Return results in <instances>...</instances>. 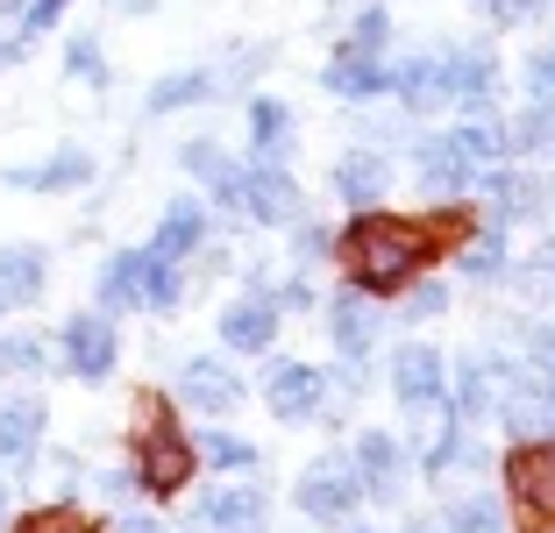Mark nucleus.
<instances>
[{
  "label": "nucleus",
  "mask_w": 555,
  "mask_h": 533,
  "mask_svg": "<svg viewBox=\"0 0 555 533\" xmlns=\"http://www.w3.org/2000/svg\"><path fill=\"white\" fill-rule=\"evenodd\" d=\"M435 257V227L399 221V213H363L343 235V263L357 277V291H399L421 277V263Z\"/></svg>",
  "instance_id": "f257e3e1"
},
{
  "label": "nucleus",
  "mask_w": 555,
  "mask_h": 533,
  "mask_svg": "<svg viewBox=\"0 0 555 533\" xmlns=\"http://www.w3.org/2000/svg\"><path fill=\"white\" fill-rule=\"evenodd\" d=\"M235 207H243L249 221H263V227H293V221H307L293 171H285V164H263V157L243 164V193H235Z\"/></svg>",
  "instance_id": "f03ea898"
},
{
  "label": "nucleus",
  "mask_w": 555,
  "mask_h": 533,
  "mask_svg": "<svg viewBox=\"0 0 555 533\" xmlns=\"http://www.w3.org/2000/svg\"><path fill=\"white\" fill-rule=\"evenodd\" d=\"M115 355H121V341H115L107 307H100V313H72V321H65V370L72 377L100 385V377H115Z\"/></svg>",
  "instance_id": "7ed1b4c3"
},
{
  "label": "nucleus",
  "mask_w": 555,
  "mask_h": 533,
  "mask_svg": "<svg viewBox=\"0 0 555 533\" xmlns=\"http://www.w3.org/2000/svg\"><path fill=\"white\" fill-rule=\"evenodd\" d=\"M193 463H199L193 441H179L171 427H164V413H157V427L143 434V463H135V484L157 491V498H171V491H179L185 477H193Z\"/></svg>",
  "instance_id": "20e7f679"
},
{
  "label": "nucleus",
  "mask_w": 555,
  "mask_h": 533,
  "mask_svg": "<svg viewBox=\"0 0 555 533\" xmlns=\"http://www.w3.org/2000/svg\"><path fill=\"white\" fill-rule=\"evenodd\" d=\"M263 399H271L278 420H313L327 399V377L313 370V363H293V355H278L271 377H263Z\"/></svg>",
  "instance_id": "39448f33"
},
{
  "label": "nucleus",
  "mask_w": 555,
  "mask_h": 533,
  "mask_svg": "<svg viewBox=\"0 0 555 533\" xmlns=\"http://www.w3.org/2000/svg\"><path fill=\"white\" fill-rule=\"evenodd\" d=\"M392 391L406 413H421V405H441L449 399V363H441V349H421V341H406V349L392 355Z\"/></svg>",
  "instance_id": "423d86ee"
},
{
  "label": "nucleus",
  "mask_w": 555,
  "mask_h": 533,
  "mask_svg": "<svg viewBox=\"0 0 555 533\" xmlns=\"http://www.w3.org/2000/svg\"><path fill=\"white\" fill-rule=\"evenodd\" d=\"M263 519H271V498H263L257 484L214 491V498H199V505H193V526H207V533H257Z\"/></svg>",
  "instance_id": "0eeeda50"
},
{
  "label": "nucleus",
  "mask_w": 555,
  "mask_h": 533,
  "mask_svg": "<svg viewBox=\"0 0 555 533\" xmlns=\"http://www.w3.org/2000/svg\"><path fill=\"white\" fill-rule=\"evenodd\" d=\"M179 391H185V405H199V413H235V405H243V377H235L229 363H214V355H185Z\"/></svg>",
  "instance_id": "6e6552de"
},
{
  "label": "nucleus",
  "mask_w": 555,
  "mask_h": 533,
  "mask_svg": "<svg viewBox=\"0 0 555 533\" xmlns=\"http://www.w3.org/2000/svg\"><path fill=\"white\" fill-rule=\"evenodd\" d=\"M385 193H392V164L377 157V150H349V157H335V199H343V207L371 213Z\"/></svg>",
  "instance_id": "1a4fd4ad"
},
{
  "label": "nucleus",
  "mask_w": 555,
  "mask_h": 533,
  "mask_svg": "<svg viewBox=\"0 0 555 533\" xmlns=\"http://www.w3.org/2000/svg\"><path fill=\"white\" fill-rule=\"evenodd\" d=\"M513 491H520V505L534 519H555V434L513 455Z\"/></svg>",
  "instance_id": "9d476101"
},
{
  "label": "nucleus",
  "mask_w": 555,
  "mask_h": 533,
  "mask_svg": "<svg viewBox=\"0 0 555 533\" xmlns=\"http://www.w3.org/2000/svg\"><path fill=\"white\" fill-rule=\"evenodd\" d=\"M327 335H335V349H343V363H363L377 341V313L363 307V291H335L327 299Z\"/></svg>",
  "instance_id": "9b49d317"
},
{
  "label": "nucleus",
  "mask_w": 555,
  "mask_h": 533,
  "mask_svg": "<svg viewBox=\"0 0 555 533\" xmlns=\"http://www.w3.org/2000/svg\"><path fill=\"white\" fill-rule=\"evenodd\" d=\"M321 86H327L335 100H377V93H392V72L377 65L371 50H343V57L321 72Z\"/></svg>",
  "instance_id": "f8f14e48"
},
{
  "label": "nucleus",
  "mask_w": 555,
  "mask_h": 533,
  "mask_svg": "<svg viewBox=\"0 0 555 533\" xmlns=\"http://www.w3.org/2000/svg\"><path fill=\"white\" fill-rule=\"evenodd\" d=\"M271 335H278V307H271V299H235V307L221 313V341L243 349V355H263Z\"/></svg>",
  "instance_id": "ddd939ff"
},
{
  "label": "nucleus",
  "mask_w": 555,
  "mask_h": 533,
  "mask_svg": "<svg viewBox=\"0 0 555 533\" xmlns=\"http://www.w3.org/2000/svg\"><path fill=\"white\" fill-rule=\"evenodd\" d=\"M199 235H207V213H199V199H171V207H164V221H157V243H150V257L179 263V257H193V249H199Z\"/></svg>",
  "instance_id": "4468645a"
},
{
  "label": "nucleus",
  "mask_w": 555,
  "mask_h": 533,
  "mask_svg": "<svg viewBox=\"0 0 555 533\" xmlns=\"http://www.w3.org/2000/svg\"><path fill=\"white\" fill-rule=\"evenodd\" d=\"M441 79H449V100H470V107H485L499 65H491V50H441Z\"/></svg>",
  "instance_id": "2eb2a0df"
},
{
  "label": "nucleus",
  "mask_w": 555,
  "mask_h": 533,
  "mask_svg": "<svg viewBox=\"0 0 555 533\" xmlns=\"http://www.w3.org/2000/svg\"><path fill=\"white\" fill-rule=\"evenodd\" d=\"M349 505H357V484H349L343 469H307L299 477V512L307 519H349Z\"/></svg>",
  "instance_id": "dca6fc26"
},
{
  "label": "nucleus",
  "mask_w": 555,
  "mask_h": 533,
  "mask_svg": "<svg viewBox=\"0 0 555 533\" xmlns=\"http://www.w3.org/2000/svg\"><path fill=\"white\" fill-rule=\"evenodd\" d=\"M413 164H421V185H427V193H463V185H470V178H477V164H463L449 135H441V143H435V135H427V143L413 150Z\"/></svg>",
  "instance_id": "f3484780"
},
{
  "label": "nucleus",
  "mask_w": 555,
  "mask_h": 533,
  "mask_svg": "<svg viewBox=\"0 0 555 533\" xmlns=\"http://www.w3.org/2000/svg\"><path fill=\"white\" fill-rule=\"evenodd\" d=\"M392 93L406 100L413 114H427V107H441L449 100V79H441V57L427 50V57H406V65L392 72Z\"/></svg>",
  "instance_id": "a211bd4d"
},
{
  "label": "nucleus",
  "mask_w": 555,
  "mask_h": 533,
  "mask_svg": "<svg viewBox=\"0 0 555 533\" xmlns=\"http://www.w3.org/2000/svg\"><path fill=\"white\" fill-rule=\"evenodd\" d=\"M221 86H229L221 72H171V79H157V86H150V100H143V107H150V114H179V107H199V100H214Z\"/></svg>",
  "instance_id": "6ab92c4d"
},
{
  "label": "nucleus",
  "mask_w": 555,
  "mask_h": 533,
  "mask_svg": "<svg viewBox=\"0 0 555 533\" xmlns=\"http://www.w3.org/2000/svg\"><path fill=\"white\" fill-rule=\"evenodd\" d=\"M0 299H8V307L43 299V249H29V243L0 249Z\"/></svg>",
  "instance_id": "aec40b11"
},
{
  "label": "nucleus",
  "mask_w": 555,
  "mask_h": 533,
  "mask_svg": "<svg viewBox=\"0 0 555 533\" xmlns=\"http://www.w3.org/2000/svg\"><path fill=\"white\" fill-rule=\"evenodd\" d=\"M43 441V405L36 399H8L0 405V463H22Z\"/></svg>",
  "instance_id": "412c9836"
},
{
  "label": "nucleus",
  "mask_w": 555,
  "mask_h": 533,
  "mask_svg": "<svg viewBox=\"0 0 555 533\" xmlns=\"http://www.w3.org/2000/svg\"><path fill=\"white\" fill-rule=\"evenodd\" d=\"M477 185L491 193V213H499V227L520 221V213H541V185H534V178H520V171H499V164H491Z\"/></svg>",
  "instance_id": "4be33fe9"
},
{
  "label": "nucleus",
  "mask_w": 555,
  "mask_h": 533,
  "mask_svg": "<svg viewBox=\"0 0 555 533\" xmlns=\"http://www.w3.org/2000/svg\"><path fill=\"white\" fill-rule=\"evenodd\" d=\"M185 171H193L214 199H229V207H235V193H243V164H235L229 150H214V143H185Z\"/></svg>",
  "instance_id": "5701e85b"
},
{
  "label": "nucleus",
  "mask_w": 555,
  "mask_h": 533,
  "mask_svg": "<svg viewBox=\"0 0 555 533\" xmlns=\"http://www.w3.org/2000/svg\"><path fill=\"white\" fill-rule=\"evenodd\" d=\"M249 135H257L263 164H285V150H293V107L285 100H249Z\"/></svg>",
  "instance_id": "b1692460"
},
{
  "label": "nucleus",
  "mask_w": 555,
  "mask_h": 533,
  "mask_svg": "<svg viewBox=\"0 0 555 533\" xmlns=\"http://www.w3.org/2000/svg\"><path fill=\"white\" fill-rule=\"evenodd\" d=\"M86 178H93V157H86V150H57V157L36 164V171H15V185H29V193H72Z\"/></svg>",
  "instance_id": "393cba45"
},
{
  "label": "nucleus",
  "mask_w": 555,
  "mask_h": 533,
  "mask_svg": "<svg viewBox=\"0 0 555 533\" xmlns=\"http://www.w3.org/2000/svg\"><path fill=\"white\" fill-rule=\"evenodd\" d=\"M357 469H363V491L392 498V491H399V441L392 434H363L357 441Z\"/></svg>",
  "instance_id": "a878e982"
},
{
  "label": "nucleus",
  "mask_w": 555,
  "mask_h": 533,
  "mask_svg": "<svg viewBox=\"0 0 555 533\" xmlns=\"http://www.w3.org/2000/svg\"><path fill=\"white\" fill-rule=\"evenodd\" d=\"M143 263H150V249H121V257L100 271V307H129V299H143Z\"/></svg>",
  "instance_id": "bb28decb"
},
{
  "label": "nucleus",
  "mask_w": 555,
  "mask_h": 533,
  "mask_svg": "<svg viewBox=\"0 0 555 533\" xmlns=\"http://www.w3.org/2000/svg\"><path fill=\"white\" fill-rule=\"evenodd\" d=\"M449 533H513V519H506V505L491 498V491H477V498L449 505Z\"/></svg>",
  "instance_id": "cd10ccee"
},
{
  "label": "nucleus",
  "mask_w": 555,
  "mask_h": 533,
  "mask_svg": "<svg viewBox=\"0 0 555 533\" xmlns=\"http://www.w3.org/2000/svg\"><path fill=\"white\" fill-rule=\"evenodd\" d=\"M179 299H185V277H179V263L150 257V263H143V307H150V313H179Z\"/></svg>",
  "instance_id": "c85d7f7f"
},
{
  "label": "nucleus",
  "mask_w": 555,
  "mask_h": 533,
  "mask_svg": "<svg viewBox=\"0 0 555 533\" xmlns=\"http://www.w3.org/2000/svg\"><path fill=\"white\" fill-rule=\"evenodd\" d=\"M449 143H456L463 164H485V171H491V164H499V150H506V129H485V121H470V129H456Z\"/></svg>",
  "instance_id": "c756f323"
},
{
  "label": "nucleus",
  "mask_w": 555,
  "mask_h": 533,
  "mask_svg": "<svg viewBox=\"0 0 555 533\" xmlns=\"http://www.w3.org/2000/svg\"><path fill=\"white\" fill-rule=\"evenodd\" d=\"M463 271L470 277H499L506 271V227H499V235H470V243H463Z\"/></svg>",
  "instance_id": "7c9ffc66"
},
{
  "label": "nucleus",
  "mask_w": 555,
  "mask_h": 533,
  "mask_svg": "<svg viewBox=\"0 0 555 533\" xmlns=\"http://www.w3.org/2000/svg\"><path fill=\"white\" fill-rule=\"evenodd\" d=\"M193 455H207L214 469H249V463H257V448H249L243 434H199Z\"/></svg>",
  "instance_id": "2f4dec72"
},
{
  "label": "nucleus",
  "mask_w": 555,
  "mask_h": 533,
  "mask_svg": "<svg viewBox=\"0 0 555 533\" xmlns=\"http://www.w3.org/2000/svg\"><path fill=\"white\" fill-rule=\"evenodd\" d=\"M456 405L463 413H491V377H485V363H456Z\"/></svg>",
  "instance_id": "473e14b6"
},
{
  "label": "nucleus",
  "mask_w": 555,
  "mask_h": 533,
  "mask_svg": "<svg viewBox=\"0 0 555 533\" xmlns=\"http://www.w3.org/2000/svg\"><path fill=\"white\" fill-rule=\"evenodd\" d=\"M15 533H100L93 519H79L72 505H50V512H36V519H22Z\"/></svg>",
  "instance_id": "72a5a7b5"
},
{
  "label": "nucleus",
  "mask_w": 555,
  "mask_h": 533,
  "mask_svg": "<svg viewBox=\"0 0 555 533\" xmlns=\"http://www.w3.org/2000/svg\"><path fill=\"white\" fill-rule=\"evenodd\" d=\"M65 65H72V79H86V86H100V79H107V57H100V43H93V36H79V43H72V57H65Z\"/></svg>",
  "instance_id": "f704fd0d"
},
{
  "label": "nucleus",
  "mask_w": 555,
  "mask_h": 533,
  "mask_svg": "<svg viewBox=\"0 0 555 533\" xmlns=\"http://www.w3.org/2000/svg\"><path fill=\"white\" fill-rule=\"evenodd\" d=\"M385 36H392V15H385V8H363V15H357V36H349V50H371V57H377V43H385Z\"/></svg>",
  "instance_id": "c9c22d12"
},
{
  "label": "nucleus",
  "mask_w": 555,
  "mask_h": 533,
  "mask_svg": "<svg viewBox=\"0 0 555 533\" xmlns=\"http://www.w3.org/2000/svg\"><path fill=\"white\" fill-rule=\"evenodd\" d=\"M36 363H43V341L36 335H8L0 341V370H36Z\"/></svg>",
  "instance_id": "e433bc0d"
},
{
  "label": "nucleus",
  "mask_w": 555,
  "mask_h": 533,
  "mask_svg": "<svg viewBox=\"0 0 555 533\" xmlns=\"http://www.w3.org/2000/svg\"><path fill=\"white\" fill-rule=\"evenodd\" d=\"M441 307H449V291H441V285H413V291H406V307H399V313H406V321H435Z\"/></svg>",
  "instance_id": "4c0bfd02"
},
{
  "label": "nucleus",
  "mask_w": 555,
  "mask_h": 533,
  "mask_svg": "<svg viewBox=\"0 0 555 533\" xmlns=\"http://www.w3.org/2000/svg\"><path fill=\"white\" fill-rule=\"evenodd\" d=\"M527 86H534V93H541V100H548V93H555V43H541V50H534V57H527Z\"/></svg>",
  "instance_id": "58836bf2"
},
{
  "label": "nucleus",
  "mask_w": 555,
  "mask_h": 533,
  "mask_svg": "<svg viewBox=\"0 0 555 533\" xmlns=\"http://www.w3.org/2000/svg\"><path fill=\"white\" fill-rule=\"evenodd\" d=\"M57 15H65V0H29V22H22V36H43V29H57Z\"/></svg>",
  "instance_id": "ea45409f"
},
{
  "label": "nucleus",
  "mask_w": 555,
  "mask_h": 533,
  "mask_svg": "<svg viewBox=\"0 0 555 533\" xmlns=\"http://www.w3.org/2000/svg\"><path fill=\"white\" fill-rule=\"evenodd\" d=\"M293 235H299V263L327 257V227H313V221H293Z\"/></svg>",
  "instance_id": "a19ab883"
},
{
  "label": "nucleus",
  "mask_w": 555,
  "mask_h": 533,
  "mask_svg": "<svg viewBox=\"0 0 555 533\" xmlns=\"http://www.w3.org/2000/svg\"><path fill=\"white\" fill-rule=\"evenodd\" d=\"M534 377H541V385H555V327H541V335H534Z\"/></svg>",
  "instance_id": "79ce46f5"
},
{
  "label": "nucleus",
  "mask_w": 555,
  "mask_h": 533,
  "mask_svg": "<svg viewBox=\"0 0 555 533\" xmlns=\"http://www.w3.org/2000/svg\"><path fill=\"white\" fill-rule=\"evenodd\" d=\"M22 50H29V36H8V43H0V72H8V65H15V57H22Z\"/></svg>",
  "instance_id": "37998d69"
},
{
  "label": "nucleus",
  "mask_w": 555,
  "mask_h": 533,
  "mask_svg": "<svg viewBox=\"0 0 555 533\" xmlns=\"http://www.w3.org/2000/svg\"><path fill=\"white\" fill-rule=\"evenodd\" d=\"M115 533H164V526H157V519H143V512H129V519H121Z\"/></svg>",
  "instance_id": "c03bdc74"
},
{
  "label": "nucleus",
  "mask_w": 555,
  "mask_h": 533,
  "mask_svg": "<svg viewBox=\"0 0 555 533\" xmlns=\"http://www.w3.org/2000/svg\"><path fill=\"white\" fill-rule=\"evenodd\" d=\"M8 8H15V0H0V15H8Z\"/></svg>",
  "instance_id": "a18cd8bd"
},
{
  "label": "nucleus",
  "mask_w": 555,
  "mask_h": 533,
  "mask_svg": "<svg viewBox=\"0 0 555 533\" xmlns=\"http://www.w3.org/2000/svg\"><path fill=\"white\" fill-rule=\"evenodd\" d=\"M0 512H8V491H0Z\"/></svg>",
  "instance_id": "49530a36"
},
{
  "label": "nucleus",
  "mask_w": 555,
  "mask_h": 533,
  "mask_svg": "<svg viewBox=\"0 0 555 533\" xmlns=\"http://www.w3.org/2000/svg\"><path fill=\"white\" fill-rule=\"evenodd\" d=\"M421 533H435V526H421Z\"/></svg>",
  "instance_id": "de8ad7c7"
},
{
  "label": "nucleus",
  "mask_w": 555,
  "mask_h": 533,
  "mask_svg": "<svg viewBox=\"0 0 555 533\" xmlns=\"http://www.w3.org/2000/svg\"><path fill=\"white\" fill-rule=\"evenodd\" d=\"M0 307H8V299H0Z\"/></svg>",
  "instance_id": "09e8293b"
}]
</instances>
